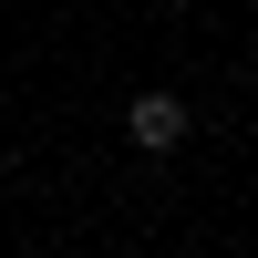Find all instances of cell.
Segmentation results:
<instances>
[{
    "instance_id": "cell-1",
    "label": "cell",
    "mask_w": 258,
    "mask_h": 258,
    "mask_svg": "<svg viewBox=\"0 0 258 258\" xmlns=\"http://www.w3.org/2000/svg\"><path fill=\"white\" fill-rule=\"evenodd\" d=\"M124 145H135V155H176L186 145V103L176 93H135L124 103Z\"/></svg>"
}]
</instances>
